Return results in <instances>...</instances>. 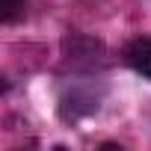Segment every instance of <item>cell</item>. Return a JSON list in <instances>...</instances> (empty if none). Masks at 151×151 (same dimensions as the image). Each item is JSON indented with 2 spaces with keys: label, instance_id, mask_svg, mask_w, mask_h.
Returning <instances> with one entry per match:
<instances>
[{
  "label": "cell",
  "instance_id": "2",
  "mask_svg": "<svg viewBox=\"0 0 151 151\" xmlns=\"http://www.w3.org/2000/svg\"><path fill=\"white\" fill-rule=\"evenodd\" d=\"M0 9H3V21L9 24V21H15L18 12L24 9V0H0Z\"/></svg>",
  "mask_w": 151,
  "mask_h": 151
},
{
  "label": "cell",
  "instance_id": "1",
  "mask_svg": "<svg viewBox=\"0 0 151 151\" xmlns=\"http://www.w3.org/2000/svg\"><path fill=\"white\" fill-rule=\"evenodd\" d=\"M127 65L142 74V77H151V39H136L130 47H127Z\"/></svg>",
  "mask_w": 151,
  "mask_h": 151
}]
</instances>
